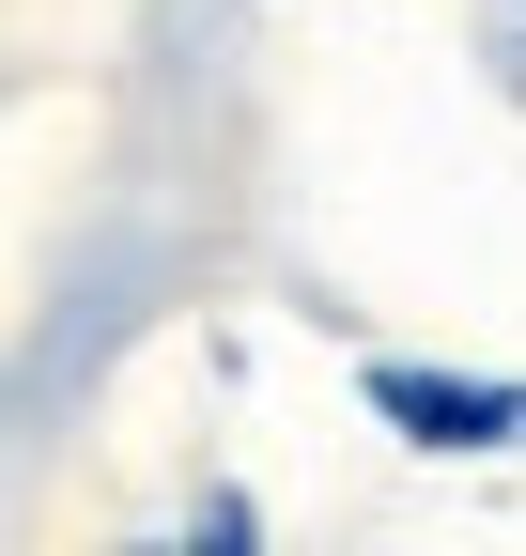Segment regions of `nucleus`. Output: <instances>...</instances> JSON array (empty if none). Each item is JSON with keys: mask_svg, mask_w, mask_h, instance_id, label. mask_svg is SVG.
<instances>
[{"mask_svg": "<svg viewBox=\"0 0 526 556\" xmlns=\"http://www.w3.org/2000/svg\"><path fill=\"white\" fill-rule=\"evenodd\" d=\"M372 417H387V433H418V448H511V433H526V387L403 371V356H387V371H372Z\"/></svg>", "mask_w": 526, "mask_h": 556, "instance_id": "nucleus-1", "label": "nucleus"}, {"mask_svg": "<svg viewBox=\"0 0 526 556\" xmlns=\"http://www.w3.org/2000/svg\"><path fill=\"white\" fill-rule=\"evenodd\" d=\"M496 62H511V93H526V0H511V16H496Z\"/></svg>", "mask_w": 526, "mask_h": 556, "instance_id": "nucleus-2", "label": "nucleus"}]
</instances>
